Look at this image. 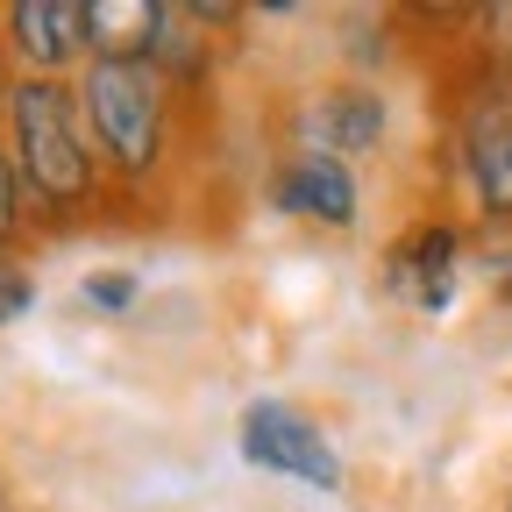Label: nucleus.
<instances>
[{
    "label": "nucleus",
    "mask_w": 512,
    "mask_h": 512,
    "mask_svg": "<svg viewBox=\"0 0 512 512\" xmlns=\"http://www.w3.org/2000/svg\"><path fill=\"white\" fill-rule=\"evenodd\" d=\"M456 178L484 235L512 228V79L470 86L456 114Z\"/></svg>",
    "instance_id": "nucleus-3"
},
{
    "label": "nucleus",
    "mask_w": 512,
    "mask_h": 512,
    "mask_svg": "<svg viewBox=\"0 0 512 512\" xmlns=\"http://www.w3.org/2000/svg\"><path fill=\"white\" fill-rule=\"evenodd\" d=\"M79 107L93 128V150L114 185L143 192L164 178L171 143H178V93L150 57H93L79 72Z\"/></svg>",
    "instance_id": "nucleus-2"
},
{
    "label": "nucleus",
    "mask_w": 512,
    "mask_h": 512,
    "mask_svg": "<svg viewBox=\"0 0 512 512\" xmlns=\"http://www.w3.org/2000/svg\"><path fill=\"white\" fill-rule=\"evenodd\" d=\"M264 200H271L278 214L306 221V228H328V235H342V228H356V221H363V185H356V164H349V157H335V150H320V143H292V150L271 164Z\"/></svg>",
    "instance_id": "nucleus-6"
},
{
    "label": "nucleus",
    "mask_w": 512,
    "mask_h": 512,
    "mask_svg": "<svg viewBox=\"0 0 512 512\" xmlns=\"http://www.w3.org/2000/svg\"><path fill=\"white\" fill-rule=\"evenodd\" d=\"M22 313H36V271L22 256H0V328L22 320Z\"/></svg>",
    "instance_id": "nucleus-12"
},
{
    "label": "nucleus",
    "mask_w": 512,
    "mask_h": 512,
    "mask_svg": "<svg viewBox=\"0 0 512 512\" xmlns=\"http://www.w3.org/2000/svg\"><path fill=\"white\" fill-rule=\"evenodd\" d=\"M157 0H86V64L93 57H150Z\"/></svg>",
    "instance_id": "nucleus-9"
},
{
    "label": "nucleus",
    "mask_w": 512,
    "mask_h": 512,
    "mask_svg": "<svg viewBox=\"0 0 512 512\" xmlns=\"http://www.w3.org/2000/svg\"><path fill=\"white\" fill-rule=\"evenodd\" d=\"M505 512H512V498H505Z\"/></svg>",
    "instance_id": "nucleus-14"
},
{
    "label": "nucleus",
    "mask_w": 512,
    "mask_h": 512,
    "mask_svg": "<svg viewBox=\"0 0 512 512\" xmlns=\"http://www.w3.org/2000/svg\"><path fill=\"white\" fill-rule=\"evenodd\" d=\"M463 264H470V235L463 221H413L392 249H384V292L406 299L413 313L441 320V313H456V292H463Z\"/></svg>",
    "instance_id": "nucleus-5"
},
{
    "label": "nucleus",
    "mask_w": 512,
    "mask_h": 512,
    "mask_svg": "<svg viewBox=\"0 0 512 512\" xmlns=\"http://www.w3.org/2000/svg\"><path fill=\"white\" fill-rule=\"evenodd\" d=\"M484 285H491V299L512 313V228H505V235H484Z\"/></svg>",
    "instance_id": "nucleus-13"
},
{
    "label": "nucleus",
    "mask_w": 512,
    "mask_h": 512,
    "mask_svg": "<svg viewBox=\"0 0 512 512\" xmlns=\"http://www.w3.org/2000/svg\"><path fill=\"white\" fill-rule=\"evenodd\" d=\"M136 299H143V278H136V271H86V278H79V306H93V313H107V320L136 313Z\"/></svg>",
    "instance_id": "nucleus-11"
},
{
    "label": "nucleus",
    "mask_w": 512,
    "mask_h": 512,
    "mask_svg": "<svg viewBox=\"0 0 512 512\" xmlns=\"http://www.w3.org/2000/svg\"><path fill=\"white\" fill-rule=\"evenodd\" d=\"M0 136H8V150H15L36 235H72L79 221L100 214L107 164L93 150V128H86V107H79V79L15 72L8 107H0Z\"/></svg>",
    "instance_id": "nucleus-1"
},
{
    "label": "nucleus",
    "mask_w": 512,
    "mask_h": 512,
    "mask_svg": "<svg viewBox=\"0 0 512 512\" xmlns=\"http://www.w3.org/2000/svg\"><path fill=\"white\" fill-rule=\"evenodd\" d=\"M0 50L15 72L72 79V64L86 57V0H8L0 8Z\"/></svg>",
    "instance_id": "nucleus-7"
},
{
    "label": "nucleus",
    "mask_w": 512,
    "mask_h": 512,
    "mask_svg": "<svg viewBox=\"0 0 512 512\" xmlns=\"http://www.w3.org/2000/svg\"><path fill=\"white\" fill-rule=\"evenodd\" d=\"M384 136H392V100H384L377 79H335V86H320L313 107H306V143L320 150H335V157H377Z\"/></svg>",
    "instance_id": "nucleus-8"
},
{
    "label": "nucleus",
    "mask_w": 512,
    "mask_h": 512,
    "mask_svg": "<svg viewBox=\"0 0 512 512\" xmlns=\"http://www.w3.org/2000/svg\"><path fill=\"white\" fill-rule=\"evenodd\" d=\"M29 235H36V214H29V192H22L15 150H8V136H0V256H15Z\"/></svg>",
    "instance_id": "nucleus-10"
},
{
    "label": "nucleus",
    "mask_w": 512,
    "mask_h": 512,
    "mask_svg": "<svg viewBox=\"0 0 512 512\" xmlns=\"http://www.w3.org/2000/svg\"><path fill=\"white\" fill-rule=\"evenodd\" d=\"M235 448H242L249 470L292 477L306 491H342L349 484V463H342L335 434L320 427L306 406H292V399H249L242 420H235Z\"/></svg>",
    "instance_id": "nucleus-4"
}]
</instances>
